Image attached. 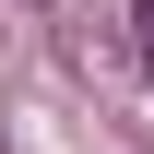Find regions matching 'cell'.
Here are the masks:
<instances>
[{
    "instance_id": "cell-1",
    "label": "cell",
    "mask_w": 154,
    "mask_h": 154,
    "mask_svg": "<svg viewBox=\"0 0 154 154\" xmlns=\"http://www.w3.org/2000/svg\"><path fill=\"white\" fill-rule=\"evenodd\" d=\"M142 71H154V0H142Z\"/></svg>"
}]
</instances>
